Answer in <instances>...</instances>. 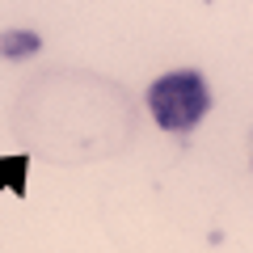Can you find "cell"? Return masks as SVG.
<instances>
[{
	"label": "cell",
	"mask_w": 253,
	"mask_h": 253,
	"mask_svg": "<svg viewBox=\"0 0 253 253\" xmlns=\"http://www.w3.org/2000/svg\"><path fill=\"white\" fill-rule=\"evenodd\" d=\"M148 110L165 131H190L199 126L211 110L207 81L199 72H169L148 89Z\"/></svg>",
	"instance_id": "6da1fadb"
}]
</instances>
